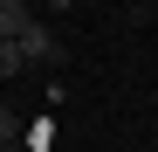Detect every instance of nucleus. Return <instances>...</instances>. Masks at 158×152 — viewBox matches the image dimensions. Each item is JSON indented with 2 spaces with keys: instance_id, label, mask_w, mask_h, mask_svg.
Listing matches in <instances>:
<instances>
[{
  "instance_id": "f257e3e1",
  "label": "nucleus",
  "mask_w": 158,
  "mask_h": 152,
  "mask_svg": "<svg viewBox=\"0 0 158 152\" xmlns=\"http://www.w3.org/2000/svg\"><path fill=\"white\" fill-rule=\"evenodd\" d=\"M21 62H28V69H55V62H62V42H55L48 21H35V28L21 35Z\"/></svg>"
},
{
  "instance_id": "f03ea898",
  "label": "nucleus",
  "mask_w": 158,
  "mask_h": 152,
  "mask_svg": "<svg viewBox=\"0 0 158 152\" xmlns=\"http://www.w3.org/2000/svg\"><path fill=\"white\" fill-rule=\"evenodd\" d=\"M28 28H35V7H28V0H0V42H21Z\"/></svg>"
},
{
  "instance_id": "7ed1b4c3",
  "label": "nucleus",
  "mask_w": 158,
  "mask_h": 152,
  "mask_svg": "<svg viewBox=\"0 0 158 152\" xmlns=\"http://www.w3.org/2000/svg\"><path fill=\"white\" fill-rule=\"evenodd\" d=\"M28 62H21V42H0V76H21Z\"/></svg>"
},
{
  "instance_id": "20e7f679",
  "label": "nucleus",
  "mask_w": 158,
  "mask_h": 152,
  "mask_svg": "<svg viewBox=\"0 0 158 152\" xmlns=\"http://www.w3.org/2000/svg\"><path fill=\"white\" fill-rule=\"evenodd\" d=\"M14 132H21V118H14V104H0V145H21Z\"/></svg>"
},
{
  "instance_id": "39448f33",
  "label": "nucleus",
  "mask_w": 158,
  "mask_h": 152,
  "mask_svg": "<svg viewBox=\"0 0 158 152\" xmlns=\"http://www.w3.org/2000/svg\"><path fill=\"white\" fill-rule=\"evenodd\" d=\"M0 152H21V145H0Z\"/></svg>"
}]
</instances>
